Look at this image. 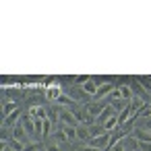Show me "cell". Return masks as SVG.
<instances>
[{
    "label": "cell",
    "mask_w": 151,
    "mask_h": 151,
    "mask_svg": "<svg viewBox=\"0 0 151 151\" xmlns=\"http://www.w3.org/2000/svg\"><path fill=\"white\" fill-rule=\"evenodd\" d=\"M87 145L93 147V149H99V151H108V149H110L108 145H112V134H110V132H104V134H99V137H93Z\"/></svg>",
    "instance_id": "1"
},
{
    "label": "cell",
    "mask_w": 151,
    "mask_h": 151,
    "mask_svg": "<svg viewBox=\"0 0 151 151\" xmlns=\"http://www.w3.org/2000/svg\"><path fill=\"white\" fill-rule=\"evenodd\" d=\"M46 97L50 99V101H58L60 97H62V83L58 81V79H54L50 85H46Z\"/></svg>",
    "instance_id": "2"
},
{
    "label": "cell",
    "mask_w": 151,
    "mask_h": 151,
    "mask_svg": "<svg viewBox=\"0 0 151 151\" xmlns=\"http://www.w3.org/2000/svg\"><path fill=\"white\" fill-rule=\"evenodd\" d=\"M60 124L62 126H79V120L75 118V112L70 108H60Z\"/></svg>",
    "instance_id": "3"
},
{
    "label": "cell",
    "mask_w": 151,
    "mask_h": 151,
    "mask_svg": "<svg viewBox=\"0 0 151 151\" xmlns=\"http://www.w3.org/2000/svg\"><path fill=\"white\" fill-rule=\"evenodd\" d=\"M108 106H110V101H108V99H101V101H89V104H85V110H87L93 118H97V116H99Z\"/></svg>",
    "instance_id": "4"
},
{
    "label": "cell",
    "mask_w": 151,
    "mask_h": 151,
    "mask_svg": "<svg viewBox=\"0 0 151 151\" xmlns=\"http://www.w3.org/2000/svg\"><path fill=\"white\" fill-rule=\"evenodd\" d=\"M116 143H120L122 147H124V151H139V141H137V137L134 134H128V137H122V139H118Z\"/></svg>",
    "instance_id": "5"
},
{
    "label": "cell",
    "mask_w": 151,
    "mask_h": 151,
    "mask_svg": "<svg viewBox=\"0 0 151 151\" xmlns=\"http://www.w3.org/2000/svg\"><path fill=\"white\" fill-rule=\"evenodd\" d=\"M112 91H114V85L106 81L104 85H99V87H97V91H95V95H93V101H101V99H104L106 95H110Z\"/></svg>",
    "instance_id": "6"
},
{
    "label": "cell",
    "mask_w": 151,
    "mask_h": 151,
    "mask_svg": "<svg viewBox=\"0 0 151 151\" xmlns=\"http://www.w3.org/2000/svg\"><path fill=\"white\" fill-rule=\"evenodd\" d=\"M21 118V112L17 110V112H13V114H9V116H4V120H2V128H15L17 126V120Z\"/></svg>",
    "instance_id": "7"
},
{
    "label": "cell",
    "mask_w": 151,
    "mask_h": 151,
    "mask_svg": "<svg viewBox=\"0 0 151 151\" xmlns=\"http://www.w3.org/2000/svg\"><path fill=\"white\" fill-rule=\"evenodd\" d=\"M13 139H17V141H21V143H29V134L25 132V128H23V124H17L15 128H13Z\"/></svg>",
    "instance_id": "8"
},
{
    "label": "cell",
    "mask_w": 151,
    "mask_h": 151,
    "mask_svg": "<svg viewBox=\"0 0 151 151\" xmlns=\"http://www.w3.org/2000/svg\"><path fill=\"white\" fill-rule=\"evenodd\" d=\"M68 93H70V99H73L75 104H77V101H87V97H89V95L83 91V87H79V89L73 87V89H68Z\"/></svg>",
    "instance_id": "9"
},
{
    "label": "cell",
    "mask_w": 151,
    "mask_h": 151,
    "mask_svg": "<svg viewBox=\"0 0 151 151\" xmlns=\"http://www.w3.org/2000/svg\"><path fill=\"white\" fill-rule=\"evenodd\" d=\"M29 116L31 118H48V108H44V106H31L29 108Z\"/></svg>",
    "instance_id": "10"
},
{
    "label": "cell",
    "mask_w": 151,
    "mask_h": 151,
    "mask_svg": "<svg viewBox=\"0 0 151 151\" xmlns=\"http://www.w3.org/2000/svg\"><path fill=\"white\" fill-rule=\"evenodd\" d=\"M21 124H23L25 132H27L29 139H31V137H33V130H35V120H33L31 116H23V118H21Z\"/></svg>",
    "instance_id": "11"
},
{
    "label": "cell",
    "mask_w": 151,
    "mask_h": 151,
    "mask_svg": "<svg viewBox=\"0 0 151 151\" xmlns=\"http://www.w3.org/2000/svg\"><path fill=\"white\" fill-rule=\"evenodd\" d=\"M77 139L79 141H85V143H89L93 137H91V132H89V126H77Z\"/></svg>",
    "instance_id": "12"
},
{
    "label": "cell",
    "mask_w": 151,
    "mask_h": 151,
    "mask_svg": "<svg viewBox=\"0 0 151 151\" xmlns=\"http://www.w3.org/2000/svg\"><path fill=\"white\" fill-rule=\"evenodd\" d=\"M54 141H56L60 147H62V145H68V137H66V132H64V128H62V126L54 130Z\"/></svg>",
    "instance_id": "13"
},
{
    "label": "cell",
    "mask_w": 151,
    "mask_h": 151,
    "mask_svg": "<svg viewBox=\"0 0 151 151\" xmlns=\"http://www.w3.org/2000/svg\"><path fill=\"white\" fill-rule=\"evenodd\" d=\"M134 137L139 143H151V130H145V128H137L134 130Z\"/></svg>",
    "instance_id": "14"
},
{
    "label": "cell",
    "mask_w": 151,
    "mask_h": 151,
    "mask_svg": "<svg viewBox=\"0 0 151 151\" xmlns=\"http://www.w3.org/2000/svg\"><path fill=\"white\" fill-rule=\"evenodd\" d=\"M81 87H83V91H85V93H87V95H91V97H93V95H95V91H97V87H99V85H97V81H93V79H89V81H87V83H83V85H81Z\"/></svg>",
    "instance_id": "15"
},
{
    "label": "cell",
    "mask_w": 151,
    "mask_h": 151,
    "mask_svg": "<svg viewBox=\"0 0 151 151\" xmlns=\"http://www.w3.org/2000/svg\"><path fill=\"white\" fill-rule=\"evenodd\" d=\"M116 89H118V93H120V99L130 101V99L134 97V93H132V89H130L128 85H120V87H116Z\"/></svg>",
    "instance_id": "16"
},
{
    "label": "cell",
    "mask_w": 151,
    "mask_h": 151,
    "mask_svg": "<svg viewBox=\"0 0 151 151\" xmlns=\"http://www.w3.org/2000/svg\"><path fill=\"white\" fill-rule=\"evenodd\" d=\"M128 104H130V101H126V99H112V101H110V106L116 110V114H118V112H122V110H126V108H128Z\"/></svg>",
    "instance_id": "17"
},
{
    "label": "cell",
    "mask_w": 151,
    "mask_h": 151,
    "mask_svg": "<svg viewBox=\"0 0 151 151\" xmlns=\"http://www.w3.org/2000/svg\"><path fill=\"white\" fill-rule=\"evenodd\" d=\"M130 89H132V93H137L139 97H145V89H143V85L139 83V79H132V81H130Z\"/></svg>",
    "instance_id": "18"
},
{
    "label": "cell",
    "mask_w": 151,
    "mask_h": 151,
    "mask_svg": "<svg viewBox=\"0 0 151 151\" xmlns=\"http://www.w3.org/2000/svg\"><path fill=\"white\" fill-rule=\"evenodd\" d=\"M13 112H17V101H4V104H2V114L9 116V114H13Z\"/></svg>",
    "instance_id": "19"
},
{
    "label": "cell",
    "mask_w": 151,
    "mask_h": 151,
    "mask_svg": "<svg viewBox=\"0 0 151 151\" xmlns=\"http://www.w3.org/2000/svg\"><path fill=\"white\" fill-rule=\"evenodd\" d=\"M48 120L54 124L56 120H60V108H48Z\"/></svg>",
    "instance_id": "20"
},
{
    "label": "cell",
    "mask_w": 151,
    "mask_h": 151,
    "mask_svg": "<svg viewBox=\"0 0 151 151\" xmlns=\"http://www.w3.org/2000/svg\"><path fill=\"white\" fill-rule=\"evenodd\" d=\"M9 145L13 147V151H23V149H25V143H21V141H17V139H13V137H11Z\"/></svg>",
    "instance_id": "21"
},
{
    "label": "cell",
    "mask_w": 151,
    "mask_h": 151,
    "mask_svg": "<svg viewBox=\"0 0 151 151\" xmlns=\"http://www.w3.org/2000/svg\"><path fill=\"white\" fill-rule=\"evenodd\" d=\"M62 128H64L68 141H75V139H77V128H75V126H62Z\"/></svg>",
    "instance_id": "22"
},
{
    "label": "cell",
    "mask_w": 151,
    "mask_h": 151,
    "mask_svg": "<svg viewBox=\"0 0 151 151\" xmlns=\"http://www.w3.org/2000/svg\"><path fill=\"white\" fill-rule=\"evenodd\" d=\"M139 83L143 85V89H145V91H151V77H141V79H139Z\"/></svg>",
    "instance_id": "23"
},
{
    "label": "cell",
    "mask_w": 151,
    "mask_h": 151,
    "mask_svg": "<svg viewBox=\"0 0 151 151\" xmlns=\"http://www.w3.org/2000/svg\"><path fill=\"white\" fill-rule=\"evenodd\" d=\"M46 151H62V147L58 143H50V145H46Z\"/></svg>",
    "instance_id": "24"
},
{
    "label": "cell",
    "mask_w": 151,
    "mask_h": 151,
    "mask_svg": "<svg viewBox=\"0 0 151 151\" xmlns=\"http://www.w3.org/2000/svg\"><path fill=\"white\" fill-rule=\"evenodd\" d=\"M37 145H40V143H27V145H25V149H23V151H37V149H40V147H37Z\"/></svg>",
    "instance_id": "25"
},
{
    "label": "cell",
    "mask_w": 151,
    "mask_h": 151,
    "mask_svg": "<svg viewBox=\"0 0 151 151\" xmlns=\"http://www.w3.org/2000/svg\"><path fill=\"white\" fill-rule=\"evenodd\" d=\"M139 151H151V143H141L139 145Z\"/></svg>",
    "instance_id": "26"
},
{
    "label": "cell",
    "mask_w": 151,
    "mask_h": 151,
    "mask_svg": "<svg viewBox=\"0 0 151 151\" xmlns=\"http://www.w3.org/2000/svg\"><path fill=\"white\" fill-rule=\"evenodd\" d=\"M108 151H124V147H122L120 143H114V145H112V147H110Z\"/></svg>",
    "instance_id": "27"
},
{
    "label": "cell",
    "mask_w": 151,
    "mask_h": 151,
    "mask_svg": "<svg viewBox=\"0 0 151 151\" xmlns=\"http://www.w3.org/2000/svg\"><path fill=\"white\" fill-rule=\"evenodd\" d=\"M2 151H13V147L9 143H2Z\"/></svg>",
    "instance_id": "28"
},
{
    "label": "cell",
    "mask_w": 151,
    "mask_h": 151,
    "mask_svg": "<svg viewBox=\"0 0 151 151\" xmlns=\"http://www.w3.org/2000/svg\"><path fill=\"white\" fill-rule=\"evenodd\" d=\"M81 151H99V149H93V147H89V145H87V147H83Z\"/></svg>",
    "instance_id": "29"
}]
</instances>
